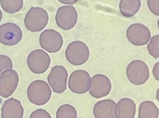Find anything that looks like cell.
<instances>
[{"instance_id": "11", "label": "cell", "mask_w": 159, "mask_h": 118, "mask_svg": "<svg viewBox=\"0 0 159 118\" xmlns=\"http://www.w3.org/2000/svg\"><path fill=\"white\" fill-rule=\"evenodd\" d=\"M23 36L22 31L17 24L8 23L0 26V43L7 46L19 43Z\"/></svg>"}, {"instance_id": "14", "label": "cell", "mask_w": 159, "mask_h": 118, "mask_svg": "<svg viewBox=\"0 0 159 118\" xmlns=\"http://www.w3.org/2000/svg\"><path fill=\"white\" fill-rule=\"evenodd\" d=\"M1 112L2 118H22L24 110L21 102L12 97L4 102Z\"/></svg>"}, {"instance_id": "19", "label": "cell", "mask_w": 159, "mask_h": 118, "mask_svg": "<svg viewBox=\"0 0 159 118\" xmlns=\"http://www.w3.org/2000/svg\"><path fill=\"white\" fill-rule=\"evenodd\" d=\"M0 2L3 10L11 14L19 12L23 6V0H1Z\"/></svg>"}, {"instance_id": "8", "label": "cell", "mask_w": 159, "mask_h": 118, "mask_svg": "<svg viewBox=\"0 0 159 118\" xmlns=\"http://www.w3.org/2000/svg\"><path fill=\"white\" fill-rule=\"evenodd\" d=\"M68 74L66 69L61 65L53 67L47 77L53 92L60 94L67 89Z\"/></svg>"}, {"instance_id": "10", "label": "cell", "mask_w": 159, "mask_h": 118, "mask_svg": "<svg viewBox=\"0 0 159 118\" xmlns=\"http://www.w3.org/2000/svg\"><path fill=\"white\" fill-rule=\"evenodd\" d=\"M129 41L136 46L147 44L151 37L149 28L144 24L135 23L130 25L126 32Z\"/></svg>"}, {"instance_id": "15", "label": "cell", "mask_w": 159, "mask_h": 118, "mask_svg": "<svg viewBox=\"0 0 159 118\" xmlns=\"http://www.w3.org/2000/svg\"><path fill=\"white\" fill-rule=\"evenodd\" d=\"M116 103L111 99L98 102L93 107V113L95 117L116 118L115 109Z\"/></svg>"}, {"instance_id": "6", "label": "cell", "mask_w": 159, "mask_h": 118, "mask_svg": "<svg viewBox=\"0 0 159 118\" xmlns=\"http://www.w3.org/2000/svg\"><path fill=\"white\" fill-rule=\"evenodd\" d=\"M51 58L47 53L42 49L31 52L28 55L27 64L28 68L35 74H42L49 68Z\"/></svg>"}, {"instance_id": "2", "label": "cell", "mask_w": 159, "mask_h": 118, "mask_svg": "<svg viewBox=\"0 0 159 118\" xmlns=\"http://www.w3.org/2000/svg\"><path fill=\"white\" fill-rule=\"evenodd\" d=\"M90 52L86 44L76 40L69 44L65 52L68 61L75 66H80L88 61Z\"/></svg>"}, {"instance_id": "9", "label": "cell", "mask_w": 159, "mask_h": 118, "mask_svg": "<svg viewBox=\"0 0 159 118\" xmlns=\"http://www.w3.org/2000/svg\"><path fill=\"white\" fill-rule=\"evenodd\" d=\"M78 14L75 7L66 6L61 7L57 11L55 20L57 25L64 30H70L76 25Z\"/></svg>"}, {"instance_id": "3", "label": "cell", "mask_w": 159, "mask_h": 118, "mask_svg": "<svg viewBox=\"0 0 159 118\" xmlns=\"http://www.w3.org/2000/svg\"><path fill=\"white\" fill-rule=\"evenodd\" d=\"M48 20L46 10L42 7H32L26 15L24 23L28 30L33 32H39L46 27Z\"/></svg>"}, {"instance_id": "21", "label": "cell", "mask_w": 159, "mask_h": 118, "mask_svg": "<svg viewBox=\"0 0 159 118\" xmlns=\"http://www.w3.org/2000/svg\"><path fill=\"white\" fill-rule=\"evenodd\" d=\"M148 49L149 54L154 58L159 57V35L155 36L152 38L148 46Z\"/></svg>"}, {"instance_id": "7", "label": "cell", "mask_w": 159, "mask_h": 118, "mask_svg": "<svg viewBox=\"0 0 159 118\" xmlns=\"http://www.w3.org/2000/svg\"><path fill=\"white\" fill-rule=\"evenodd\" d=\"M39 42L41 47L48 52L53 53L62 48L63 40L61 35L53 29L45 30L41 34Z\"/></svg>"}, {"instance_id": "1", "label": "cell", "mask_w": 159, "mask_h": 118, "mask_svg": "<svg viewBox=\"0 0 159 118\" xmlns=\"http://www.w3.org/2000/svg\"><path fill=\"white\" fill-rule=\"evenodd\" d=\"M52 95V91L49 85L43 80L34 81L27 88L28 99L31 103L37 105L47 103L50 100Z\"/></svg>"}, {"instance_id": "17", "label": "cell", "mask_w": 159, "mask_h": 118, "mask_svg": "<svg viewBox=\"0 0 159 118\" xmlns=\"http://www.w3.org/2000/svg\"><path fill=\"white\" fill-rule=\"evenodd\" d=\"M141 5V0H120V13L125 17H132L139 11Z\"/></svg>"}, {"instance_id": "13", "label": "cell", "mask_w": 159, "mask_h": 118, "mask_svg": "<svg viewBox=\"0 0 159 118\" xmlns=\"http://www.w3.org/2000/svg\"><path fill=\"white\" fill-rule=\"evenodd\" d=\"M92 83L89 94L99 99L108 95L112 89V84L108 77L103 74H97L92 77Z\"/></svg>"}, {"instance_id": "26", "label": "cell", "mask_w": 159, "mask_h": 118, "mask_svg": "<svg viewBox=\"0 0 159 118\" xmlns=\"http://www.w3.org/2000/svg\"><path fill=\"white\" fill-rule=\"evenodd\" d=\"M58 1L65 5H73L78 2L79 0H58Z\"/></svg>"}, {"instance_id": "25", "label": "cell", "mask_w": 159, "mask_h": 118, "mask_svg": "<svg viewBox=\"0 0 159 118\" xmlns=\"http://www.w3.org/2000/svg\"><path fill=\"white\" fill-rule=\"evenodd\" d=\"M158 70H159V63H156L154 66L153 69V74L155 78L157 81H159L158 77Z\"/></svg>"}, {"instance_id": "20", "label": "cell", "mask_w": 159, "mask_h": 118, "mask_svg": "<svg viewBox=\"0 0 159 118\" xmlns=\"http://www.w3.org/2000/svg\"><path fill=\"white\" fill-rule=\"evenodd\" d=\"M77 117L76 109L69 104H65L60 106L56 112V118H75Z\"/></svg>"}, {"instance_id": "12", "label": "cell", "mask_w": 159, "mask_h": 118, "mask_svg": "<svg viewBox=\"0 0 159 118\" xmlns=\"http://www.w3.org/2000/svg\"><path fill=\"white\" fill-rule=\"evenodd\" d=\"M19 77L17 72L9 69L2 72L0 76V95L7 98L17 88Z\"/></svg>"}, {"instance_id": "23", "label": "cell", "mask_w": 159, "mask_h": 118, "mask_svg": "<svg viewBox=\"0 0 159 118\" xmlns=\"http://www.w3.org/2000/svg\"><path fill=\"white\" fill-rule=\"evenodd\" d=\"M147 3L150 10L157 16H159V0H148Z\"/></svg>"}, {"instance_id": "22", "label": "cell", "mask_w": 159, "mask_h": 118, "mask_svg": "<svg viewBox=\"0 0 159 118\" xmlns=\"http://www.w3.org/2000/svg\"><path fill=\"white\" fill-rule=\"evenodd\" d=\"M13 68V64L10 58L6 55H0V75L4 70Z\"/></svg>"}, {"instance_id": "27", "label": "cell", "mask_w": 159, "mask_h": 118, "mask_svg": "<svg viewBox=\"0 0 159 118\" xmlns=\"http://www.w3.org/2000/svg\"><path fill=\"white\" fill-rule=\"evenodd\" d=\"M2 18V13L1 9H0V22H1V20Z\"/></svg>"}, {"instance_id": "16", "label": "cell", "mask_w": 159, "mask_h": 118, "mask_svg": "<svg viewBox=\"0 0 159 118\" xmlns=\"http://www.w3.org/2000/svg\"><path fill=\"white\" fill-rule=\"evenodd\" d=\"M115 109L116 118H134L136 112V106L132 99L124 98L116 104Z\"/></svg>"}, {"instance_id": "5", "label": "cell", "mask_w": 159, "mask_h": 118, "mask_svg": "<svg viewBox=\"0 0 159 118\" xmlns=\"http://www.w3.org/2000/svg\"><path fill=\"white\" fill-rule=\"evenodd\" d=\"M92 83L89 73L84 70H78L73 72L69 76L68 87L73 93L84 94L90 89Z\"/></svg>"}, {"instance_id": "24", "label": "cell", "mask_w": 159, "mask_h": 118, "mask_svg": "<svg viewBox=\"0 0 159 118\" xmlns=\"http://www.w3.org/2000/svg\"><path fill=\"white\" fill-rule=\"evenodd\" d=\"M30 118H52V116L45 110L39 109L33 112Z\"/></svg>"}, {"instance_id": "4", "label": "cell", "mask_w": 159, "mask_h": 118, "mask_svg": "<svg viewBox=\"0 0 159 118\" xmlns=\"http://www.w3.org/2000/svg\"><path fill=\"white\" fill-rule=\"evenodd\" d=\"M128 78L133 84L140 85L146 83L149 79L150 72L148 66L143 61L134 60L130 62L126 70Z\"/></svg>"}, {"instance_id": "18", "label": "cell", "mask_w": 159, "mask_h": 118, "mask_svg": "<svg viewBox=\"0 0 159 118\" xmlns=\"http://www.w3.org/2000/svg\"><path fill=\"white\" fill-rule=\"evenodd\" d=\"M159 109L153 102H142L139 109V118H158Z\"/></svg>"}]
</instances>
